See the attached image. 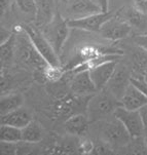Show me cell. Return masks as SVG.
Segmentation results:
<instances>
[{
  "label": "cell",
  "mask_w": 147,
  "mask_h": 155,
  "mask_svg": "<svg viewBox=\"0 0 147 155\" xmlns=\"http://www.w3.org/2000/svg\"><path fill=\"white\" fill-rule=\"evenodd\" d=\"M120 101L107 88L98 91L89 101L86 115L90 122L101 121L108 115L113 114L115 109L120 106Z\"/></svg>",
  "instance_id": "cell-1"
},
{
  "label": "cell",
  "mask_w": 147,
  "mask_h": 155,
  "mask_svg": "<svg viewBox=\"0 0 147 155\" xmlns=\"http://www.w3.org/2000/svg\"><path fill=\"white\" fill-rule=\"evenodd\" d=\"M15 52H17V57L19 58L20 61L27 66L33 68L35 72L43 71L48 65V63L36 49L29 36L21 27L17 36Z\"/></svg>",
  "instance_id": "cell-2"
},
{
  "label": "cell",
  "mask_w": 147,
  "mask_h": 155,
  "mask_svg": "<svg viewBox=\"0 0 147 155\" xmlns=\"http://www.w3.org/2000/svg\"><path fill=\"white\" fill-rule=\"evenodd\" d=\"M69 24L68 20L63 18L60 12H56L54 19L43 27V34L49 41L58 54H61L64 44L69 36Z\"/></svg>",
  "instance_id": "cell-3"
},
{
  "label": "cell",
  "mask_w": 147,
  "mask_h": 155,
  "mask_svg": "<svg viewBox=\"0 0 147 155\" xmlns=\"http://www.w3.org/2000/svg\"><path fill=\"white\" fill-rule=\"evenodd\" d=\"M93 94H66L59 98L55 104V113L59 117H70L77 113H85Z\"/></svg>",
  "instance_id": "cell-4"
},
{
  "label": "cell",
  "mask_w": 147,
  "mask_h": 155,
  "mask_svg": "<svg viewBox=\"0 0 147 155\" xmlns=\"http://www.w3.org/2000/svg\"><path fill=\"white\" fill-rule=\"evenodd\" d=\"M20 27L25 31L26 34L30 38V40L34 44V46L36 47V49L40 52V54L44 58V60L49 65L61 66V63H60L59 60V54H57L56 51L54 49V47L52 46V44L49 43V41L44 36L43 32L39 31L37 28L33 27V26L27 25V24H24V25L22 24Z\"/></svg>",
  "instance_id": "cell-5"
},
{
  "label": "cell",
  "mask_w": 147,
  "mask_h": 155,
  "mask_svg": "<svg viewBox=\"0 0 147 155\" xmlns=\"http://www.w3.org/2000/svg\"><path fill=\"white\" fill-rule=\"evenodd\" d=\"M104 54H119V56H122L123 51L112 46L99 45V44H85V45H82L76 49L74 58L70 61V63H68L64 69L67 72L68 70L72 69L73 67H75L76 65L80 64V63L89 61V60H92L94 58L100 56H104Z\"/></svg>",
  "instance_id": "cell-6"
},
{
  "label": "cell",
  "mask_w": 147,
  "mask_h": 155,
  "mask_svg": "<svg viewBox=\"0 0 147 155\" xmlns=\"http://www.w3.org/2000/svg\"><path fill=\"white\" fill-rule=\"evenodd\" d=\"M101 135L105 143L111 146H125L130 142L131 136L122 121L114 116L113 120H108L102 123Z\"/></svg>",
  "instance_id": "cell-7"
},
{
  "label": "cell",
  "mask_w": 147,
  "mask_h": 155,
  "mask_svg": "<svg viewBox=\"0 0 147 155\" xmlns=\"http://www.w3.org/2000/svg\"><path fill=\"white\" fill-rule=\"evenodd\" d=\"M114 15L112 12H100L97 14L89 15L85 17L74 18V19L68 20L69 27L73 29H79L88 32L100 33L102 26L108 20L113 18Z\"/></svg>",
  "instance_id": "cell-8"
},
{
  "label": "cell",
  "mask_w": 147,
  "mask_h": 155,
  "mask_svg": "<svg viewBox=\"0 0 147 155\" xmlns=\"http://www.w3.org/2000/svg\"><path fill=\"white\" fill-rule=\"evenodd\" d=\"M113 116L122 121L132 139H140L144 136V125L139 111L128 110L120 105L115 109Z\"/></svg>",
  "instance_id": "cell-9"
},
{
  "label": "cell",
  "mask_w": 147,
  "mask_h": 155,
  "mask_svg": "<svg viewBox=\"0 0 147 155\" xmlns=\"http://www.w3.org/2000/svg\"><path fill=\"white\" fill-rule=\"evenodd\" d=\"M132 26L127 21L114 15L102 26L100 34L110 41H117L127 38L132 32Z\"/></svg>",
  "instance_id": "cell-10"
},
{
  "label": "cell",
  "mask_w": 147,
  "mask_h": 155,
  "mask_svg": "<svg viewBox=\"0 0 147 155\" xmlns=\"http://www.w3.org/2000/svg\"><path fill=\"white\" fill-rule=\"evenodd\" d=\"M131 74L125 66L117 64L113 74L107 83L106 87L110 93H112L120 101L125 94V89L131 83Z\"/></svg>",
  "instance_id": "cell-11"
},
{
  "label": "cell",
  "mask_w": 147,
  "mask_h": 155,
  "mask_svg": "<svg viewBox=\"0 0 147 155\" xmlns=\"http://www.w3.org/2000/svg\"><path fill=\"white\" fill-rule=\"evenodd\" d=\"M120 104L128 110L138 111L147 104V96L143 91L131 82L120 99Z\"/></svg>",
  "instance_id": "cell-12"
},
{
  "label": "cell",
  "mask_w": 147,
  "mask_h": 155,
  "mask_svg": "<svg viewBox=\"0 0 147 155\" xmlns=\"http://www.w3.org/2000/svg\"><path fill=\"white\" fill-rule=\"evenodd\" d=\"M117 61H119V60H113V61L106 62L90 71L92 80L94 81V83H95L98 91H101V89L106 87L107 83H108V81L110 80L115 68H116L117 64H119Z\"/></svg>",
  "instance_id": "cell-13"
},
{
  "label": "cell",
  "mask_w": 147,
  "mask_h": 155,
  "mask_svg": "<svg viewBox=\"0 0 147 155\" xmlns=\"http://www.w3.org/2000/svg\"><path fill=\"white\" fill-rule=\"evenodd\" d=\"M70 88L72 93L76 94H94L98 91L95 83L92 80L90 71H81L73 74Z\"/></svg>",
  "instance_id": "cell-14"
},
{
  "label": "cell",
  "mask_w": 147,
  "mask_h": 155,
  "mask_svg": "<svg viewBox=\"0 0 147 155\" xmlns=\"http://www.w3.org/2000/svg\"><path fill=\"white\" fill-rule=\"evenodd\" d=\"M89 117L85 113H77L68 117L64 122V127L70 135L83 136L89 130Z\"/></svg>",
  "instance_id": "cell-15"
},
{
  "label": "cell",
  "mask_w": 147,
  "mask_h": 155,
  "mask_svg": "<svg viewBox=\"0 0 147 155\" xmlns=\"http://www.w3.org/2000/svg\"><path fill=\"white\" fill-rule=\"evenodd\" d=\"M32 120V114L26 108H20L14 111L1 115V124H9L14 127L23 128Z\"/></svg>",
  "instance_id": "cell-16"
},
{
  "label": "cell",
  "mask_w": 147,
  "mask_h": 155,
  "mask_svg": "<svg viewBox=\"0 0 147 155\" xmlns=\"http://www.w3.org/2000/svg\"><path fill=\"white\" fill-rule=\"evenodd\" d=\"M36 12L35 21L40 27H44L54 19L56 15V3L55 0H36Z\"/></svg>",
  "instance_id": "cell-17"
},
{
  "label": "cell",
  "mask_w": 147,
  "mask_h": 155,
  "mask_svg": "<svg viewBox=\"0 0 147 155\" xmlns=\"http://www.w3.org/2000/svg\"><path fill=\"white\" fill-rule=\"evenodd\" d=\"M123 20L127 21L132 28L136 29L140 34L147 33V15L138 10L135 6L125 10L123 14Z\"/></svg>",
  "instance_id": "cell-18"
},
{
  "label": "cell",
  "mask_w": 147,
  "mask_h": 155,
  "mask_svg": "<svg viewBox=\"0 0 147 155\" xmlns=\"http://www.w3.org/2000/svg\"><path fill=\"white\" fill-rule=\"evenodd\" d=\"M17 36L18 32L12 33L9 37L1 42L0 46V54H1V65L2 68L8 66L15 59V46H17Z\"/></svg>",
  "instance_id": "cell-19"
},
{
  "label": "cell",
  "mask_w": 147,
  "mask_h": 155,
  "mask_svg": "<svg viewBox=\"0 0 147 155\" xmlns=\"http://www.w3.org/2000/svg\"><path fill=\"white\" fill-rule=\"evenodd\" d=\"M70 10L73 15H78V18L102 12L100 5L92 0H73Z\"/></svg>",
  "instance_id": "cell-20"
},
{
  "label": "cell",
  "mask_w": 147,
  "mask_h": 155,
  "mask_svg": "<svg viewBox=\"0 0 147 155\" xmlns=\"http://www.w3.org/2000/svg\"><path fill=\"white\" fill-rule=\"evenodd\" d=\"M23 142L26 143H38L43 139V128L40 124L31 120L26 127L22 128Z\"/></svg>",
  "instance_id": "cell-21"
},
{
  "label": "cell",
  "mask_w": 147,
  "mask_h": 155,
  "mask_svg": "<svg viewBox=\"0 0 147 155\" xmlns=\"http://www.w3.org/2000/svg\"><path fill=\"white\" fill-rule=\"evenodd\" d=\"M24 103V99L21 94H12L2 96L0 99V112L1 115H4L6 113H9L14 110L22 107Z\"/></svg>",
  "instance_id": "cell-22"
},
{
  "label": "cell",
  "mask_w": 147,
  "mask_h": 155,
  "mask_svg": "<svg viewBox=\"0 0 147 155\" xmlns=\"http://www.w3.org/2000/svg\"><path fill=\"white\" fill-rule=\"evenodd\" d=\"M0 140L5 142H19L23 141L22 128L9 124H1L0 127Z\"/></svg>",
  "instance_id": "cell-23"
},
{
  "label": "cell",
  "mask_w": 147,
  "mask_h": 155,
  "mask_svg": "<svg viewBox=\"0 0 147 155\" xmlns=\"http://www.w3.org/2000/svg\"><path fill=\"white\" fill-rule=\"evenodd\" d=\"M134 71L139 73V76L147 79V51L144 49H138L133 54Z\"/></svg>",
  "instance_id": "cell-24"
},
{
  "label": "cell",
  "mask_w": 147,
  "mask_h": 155,
  "mask_svg": "<svg viewBox=\"0 0 147 155\" xmlns=\"http://www.w3.org/2000/svg\"><path fill=\"white\" fill-rule=\"evenodd\" d=\"M66 72L64 68L61 66H52V65H48L45 69L43 70L42 75L44 81H49V82H56L59 81L63 77L64 73Z\"/></svg>",
  "instance_id": "cell-25"
},
{
  "label": "cell",
  "mask_w": 147,
  "mask_h": 155,
  "mask_svg": "<svg viewBox=\"0 0 147 155\" xmlns=\"http://www.w3.org/2000/svg\"><path fill=\"white\" fill-rule=\"evenodd\" d=\"M15 2H17V5L21 12L35 19L36 12H37L36 0H15Z\"/></svg>",
  "instance_id": "cell-26"
},
{
  "label": "cell",
  "mask_w": 147,
  "mask_h": 155,
  "mask_svg": "<svg viewBox=\"0 0 147 155\" xmlns=\"http://www.w3.org/2000/svg\"><path fill=\"white\" fill-rule=\"evenodd\" d=\"M17 144L18 143H15V142L1 141V144H0V151H1V154L15 155V154L19 153V151H18L19 147H18Z\"/></svg>",
  "instance_id": "cell-27"
},
{
  "label": "cell",
  "mask_w": 147,
  "mask_h": 155,
  "mask_svg": "<svg viewBox=\"0 0 147 155\" xmlns=\"http://www.w3.org/2000/svg\"><path fill=\"white\" fill-rule=\"evenodd\" d=\"M131 82L134 83L141 91H143L147 96V80L145 78L141 77V76H132L131 77Z\"/></svg>",
  "instance_id": "cell-28"
},
{
  "label": "cell",
  "mask_w": 147,
  "mask_h": 155,
  "mask_svg": "<svg viewBox=\"0 0 147 155\" xmlns=\"http://www.w3.org/2000/svg\"><path fill=\"white\" fill-rule=\"evenodd\" d=\"M79 148V152L82 154H91L92 150L94 148V144L91 140H85L82 141L78 146Z\"/></svg>",
  "instance_id": "cell-29"
},
{
  "label": "cell",
  "mask_w": 147,
  "mask_h": 155,
  "mask_svg": "<svg viewBox=\"0 0 147 155\" xmlns=\"http://www.w3.org/2000/svg\"><path fill=\"white\" fill-rule=\"evenodd\" d=\"M134 41L140 48L147 51V33L145 34H138L134 37Z\"/></svg>",
  "instance_id": "cell-30"
},
{
  "label": "cell",
  "mask_w": 147,
  "mask_h": 155,
  "mask_svg": "<svg viewBox=\"0 0 147 155\" xmlns=\"http://www.w3.org/2000/svg\"><path fill=\"white\" fill-rule=\"evenodd\" d=\"M112 150H110L109 147H106L104 145H94V148L92 150L91 154H97V155H101V154H108V153H112Z\"/></svg>",
  "instance_id": "cell-31"
},
{
  "label": "cell",
  "mask_w": 147,
  "mask_h": 155,
  "mask_svg": "<svg viewBox=\"0 0 147 155\" xmlns=\"http://www.w3.org/2000/svg\"><path fill=\"white\" fill-rule=\"evenodd\" d=\"M139 113L141 115V118H142L143 121V125H144V136L147 139V104L144 105L142 108H140L138 110Z\"/></svg>",
  "instance_id": "cell-32"
},
{
  "label": "cell",
  "mask_w": 147,
  "mask_h": 155,
  "mask_svg": "<svg viewBox=\"0 0 147 155\" xmlns=\"http://www.w3.org/2000/svg\"><path fill=\"white\" fill-rule=\"evenodd\" d=\"M133 1L136 8L147 15V0H133Z\"/></svg>",
  "instance_id": "cell-33"
},
{
  "label": "cell",
  "mask_w": 147,
  "mask_h": 155,
  "mask_svg": "<svg viewBox=\"0 0 147 155\" xmlns=\"http://www.w3.org/2000/svg\"><path fill=\"white\" fill-rule=\"evenodd\" d=\"M98 4L101 7L102 12H108V5H109V0H97Z\"/></svg>",
  "instance_id": "cell-34"
},
{
  "label": "cell",
  "mask_w": 147,
  "mask_h": 155,
  "mask_svg": "<svg viewBox=\"0 0 147 155\" xmlns=\"http://www.w3.org/2000/svg\"><path fill=\"white\" fill-rule=\"evenodd\" d=\"M62 1H64V2H67V1H68V0H62Z\"/></svg>",
  "instance_id": "cell-35"
}]
</instances>
